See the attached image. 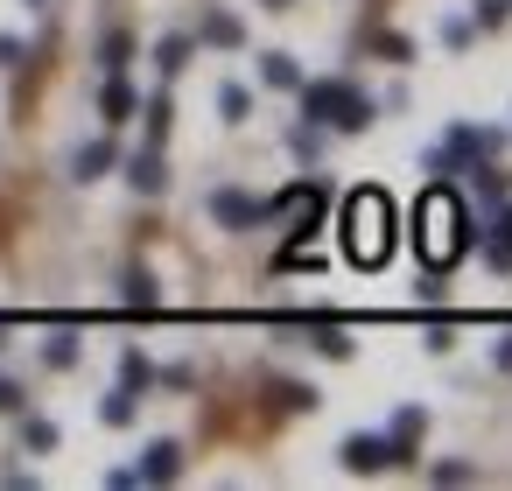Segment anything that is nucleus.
<instances>
[{"mask_svg": "<svg viewBox=\"0 0 512 491\" xmlns=\"http://www.w3.org/2000/svg\"><path fill=\"white\" fill-rule=\"evenodd\" d=\"M337 456H344V470H379V463H393V442L386 435H351Z\"/></svg>", "mask_w": 512, "mask_h": 491, "instance_id": "nucleus-5", "label": "nucleus"}, {"mask_svg": "<svg viewBox=\"0 0 512 491\" xmlns=\"http://www.w3.org/2000/svg\"><path fill=\"white\" fill-rule=\"evenodd\" d=\"M267 8H288V0H267Z\"/></svg>", "mask_w": 512, "mask_h": 491, "instance_id": "nucleus-28", "label": "nucleus"}, {"mask_svg": "<svg viewBox=\"0 0 512 491\" xmlns=\"http://www.w3.org/2000/svg\"><path fill=\"white\" fill-rule=\"evenodd\" d=\"M29 449H57V421L36 414V421H29Z\"/></svg>", "mask_w": 512, "mask_h": 491, "instance_id": "nucleus-20", "label": "nucleus"}, {"mask_svg": "<svg viewBox=\"0 0 512 491\" xmlns=\"http://www.w3.org/2000/svg\"><path fill=\"white\" fill-rule=\"evenodd\" d=\"M99 113H106V127H120V120H134V85L113 71L106 78V92H99Z\"/></svg>", "mask_w": 512, "mask_h": 491, "instance_id": "nucleus-8", "label": "nucleus"}, {"mask_svg": "<svg viewBox=\"0 0 512 491\" xmlns=\"http://www.w3.org/2000/svg\"><path fill=\"white\" fill-rule=\"evenodd\" d=\"M99 421H106V428H127V421H134V386H113L106 407H99Z\"/></svg>", "mask_w": 512, "mask_h": 491, "instance_id": "nucleus-13", "label": "nucleus"}, {"mask_svg": "<svg viewBox=\"0 0 512 491\" xmlns=\"http://www.w3.org/2000/svg\"><path fill=\"white\" fill-rule=\"evenodd\" d=\"M29 8H43V0H29Z\"/></svg>", "mask_w": 512, "mask_h": 491, "instance_id": "nucleus-29", "label": "nucleus"}, {"mask_svg": "<svg viewBox=\"0 0 512 491\" xmlns=\"http://www.w3.org/2000/svg\"><path fill=\"white\" fill-rule=\"evenodd\" d=\"M442 43H449V50H463V43H470V22H463V15H449V22H442Z\"/></svg>", "mask_w": 512, "mask_h": 491, "instance_id": "nucleus-22", "label": "nucleus"}, {"mask_svg": "<svg viewBox=\"0 0 512 491\" xmlns=\"http://www.w3.org/2000/svg\"><path fill=\"white\" fill-rule=\"evenodd\" d=\"M197 36H204V43H218V50H239V43H246V29H239L232 15H204V29H197Z\"/></svg>", "mask_w": 512, "mask_h": 491, "instance_id": "nucleus-11", "label": "nucleus"}, {"mask_svg": "<svg viewBox=\"0 0 512 491\" xmlns=\"http://www.w3.org/2000/svg\"><path fill=\"white\" fill-rule=\"evenodd\" d=\"M288 148H295V155H309V162H316V148H323V141H316V127H295V134H288Z\"/></svg>", "mask_w": 512, "mask_h": 491, "instance_id": "nucleus-24", "label": "nucleus"}, {"mask_svg": "<svg viewBox=\"0 0 512 491\" xmlns=\"http://www.w3.org/2000/svg\"><path fill=\"white\" fill-rule=\"evenodd\" d=\"M22 407H29L22 386H15V379H0V414H22Z\"/></svg>", "mask_w": 512, "mask_h": 491, "instance_id": "nucleus-25", "label": "nucleus"}, {"mask_svg": "<svg viewBox=\"0 0 512 491\" xmlns=\"http://www.w3.org/2000/svg\"><path fill=\"white\" fill-rule=\"evenodd\" d=\"M120 288H127V302H134V309H155V274H148V267H127V281H120Z\"/></svg>", "mask_w": 512, "mask_h": 491, "instance_id": "nucleus-15", "label": "nucleus"}, {"mask_svg": "<svg viewBox=\"0 0 512 491\" xmlns=\"http://www.w3.org/2000/svg\"><path fill=\"white\" fill-rule=\"evenodd\" d=\"M127 50H134L127 36H106V43H99V57H106V71H120V64H127Z\"/></svg>", "mask_w": 512, "mask_h": 491, "instance_id": "nucleus-19", "label": "nucleus"}, {"mask_svg": "<svg viewBox=\"0 0 512 491\" xmlns=\"http://www.w3.org/2000/svg\"><path fill=\"white\" fill-rule=\"evenodd\" d=\"M134 470H141V484H169V477L183 470V449H176V442H148V456H141Z\"/></svg>", "mask_w": 512, "mask_h": 491, "instance_id": "nucleus-7", "label": "nucleus"}, {"mask_svg": "<svg viewBox=\"0 0 512 491\" xmlns=\"http://www.w3.org/2000/svg\"><path fill=\"white\" fill-rule=\"evenodd\" d=\"M0 64H22V43L15 36H0Z\"/></svg>", "mask_w": 512, "mask_h": 491, "instance_id": "nucleus-26", "label": "nucleus"}, {"mask_svg": "<svg viewBox=\"0 0 512 491\" xmlns=\"http://www.w3.org/2000/svg\"><path fill=\"white\" fill-rule=\"evenodd\" d=\"M260 78H267V85H274V92H295V85H302V64H295V57H281V50H274V57H260Z\"/></svg>", "mask_w": 512, "mask_h": 491, "instance_id": "nucleus-10", "label": "nucleus"}, {"mask_svg": "<svg viewBox=\"0 0 512 491\" xmlns=\"http://www.w3.org/2000/svg\"><path fill=\"white\" fill-rule=\"evenodd\" d=\"M218 113H225V120L239 127V120L253 113V92H246V85H218Z\"/></svg>", "mask_w": 512, "mask_h": 491, "instance_id": "nucleus-14", "label": "nucleus"}, {"mask_svg": "<svg viewBox=\"0 0 512 491\" xmlns=\"http://www.w3.org/2000/svg\"><path fill=\"white\" fill-rule=\"evenodd\" d=\"M463 246H470V218H463V204H456L449 190H428V197H421V260L442 274L449 260H463Z\"/></svg>", "mask_w": 512, "mask_h": 491, "instance_id": "nucleus-2", "label": "nucleus"}, {"mask_svg": "<svg viewBox=\"0 0 512 491\" xmlns=\"http://www.w3.org/2000/svg\"><path fill=\"white\" fill-rule=\"evenodd\" d=\"M505 15H512V0H477V22H484V29H498Z\"/></svg>", "mask_w": 512, "mask_h": 491, "instance_id": "nucleus-21", "label": "nucleus"}, {"mask_svg": "<svg viewBox=\"0 0 512 491\" xmlns=\"http://www.w3.org/2000/svg\"><path fill=\"white\" fill-rule=\"evenodd\" d=\"M498 365H505V372H512V337H498Z\"/></svg>", "mask_w": 512, "mask_h": 491, "instance_id": "nucleus-27", "label": "nucleus"}, {"mask_svg": "<svg viewBox=\"0 0 512 491\" xmlns=\"http://www.w3.org/2000/svg\"><path fill=\"white\" fill-rule=\"evenodd\" d=\"M211 218H218V225H232V232H246V225H260V218H267V204H260V197H246V190H218V197H211Z\"/></svg>", "mask_w": 512, "mask_h": 491, "instance_id": "nucleus-4", "label": "nucleus"}, {"mask_svg": "<svg viewBox=\"0 0 512 491\" xmlns=\"http://www.w3.org/2000/svg\"><path fill=\"white\" fill-rule=\"evenodd\" d=\"M190 50H197V43H190V36H162V43H155V64H162V71H169V78H176V71H183V64H190Z\"/></svg>", "mask_w": 512, "mask_h": 491, "instance_id": "nucleus-12", "label": "nucleus"}, {"mask_svg": "<svg viewBox=\"0 0 512 491\" xmlns=\"http://www.w3.org/2000/svg\"><path fill=\"white\" fill-rule=\"evenodd\" d=\"M113 162H120V148H113V141H92V148H78V155H71V183H99Z\"/></svg>", "mask_w": 512, "mask_h": 491, "instance_id": "nucleus-6", "label": "nucleus"}, {"mask_svg": "<svg viewBox=\"0 0 512 491\" xmlns=\"http://www.w3.org/2000/svg\"><path fill=\"white\" fill-rule=\"evenodd\" d=\"M302 120L337 127V134H365V127H372V99H365L358 85H344V78H323V85L302 92Z\"/></svg>", "mask_w": 512, "mask_h": 491, "instance_id": "nucleus-3", "label": "nucleus"}, {"mask_svg": "<svg viewBox=\"0 0 512 491\" xmlns=\"http://www.w3.org/2000/svg\"><path fill=\"white\" fill-rule=\"evenodd\" d=\"M316 351H323V358H351V337H344L337 323H316Z\"/></svg>", "mask_w": 512, "mask_h": 491, "instance_id": "nucleus-16", "label": "nucleus"}, {"mask_svg": "<svg viewBox=\"0 0 512 491\" xmlns=\"http://www.w3.org/2000/svg\"><path fill=\"white\" fill-rule=\"evenodd\" d=\"M43 358H50L57 372H71V365H78V337H50V344H43Z\"/></svg>", "mask_w": 512, "mask_h": 491, "instance_id": "nucleus-17", "label": "nucleus"}, {"mask_svg": "<svg viewBox=\"0 0 512 491\" xmlns=\"http://www.w3.org/2000/svg\"><path fill=\"white\" fill-rule=\"evenodd\" d=\"M120 386H148V358H141V351L120 358Z\"/></svg>", "mask_w": 512, "mask_h": 491, "instance_id": "nucleus-18", "label": "nucleus"}, {"mask_svg": "<svg viewBox=\"0 0 512 491\" xmlns=\"http://www.w3.org/2000/svg\"><path fill=\"white\" fill-rule=\"evenodd\" d=\"M379 57H393V64H407V57H414V43H407V36H379Z\"/></svg>", "mask_w": 512, "mask_h": 491, "instance_id": "nucleus-23", "label": "nucleus"}, {"mask_svg": "<svg viewBox=\"0 0 512 491\" xmlns=\"http://www.w3.org/2000/svg\"><path fill=\"white\" fill-rule=\"evenodd\" d=\"M127 183H134V190H141V197H155V190H162V183H169V176H162V155H155V148H141V155H134V162H127Z\"/></svg>", "mask_w": 512, "mask_h": 491, "instance_id": "nucleus-9", "label": "nucleus"}, {"mask_svg": "<svg viewBox=\"0 0 512 491\" xmlns=\"http://www.w3.org/2000/svg\"><path fill=\"white\" fill-rule=\"evenodd\" d=\"M337 232H344V253L358 267H379L393 253V204H386V190H351Z\"/></svg>", "mask_w": 512, "mask_h": 491, "instance_id": "nucleus-1", "label": "nucleus"}]
</instances>
